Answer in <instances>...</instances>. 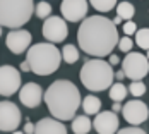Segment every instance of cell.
I'll return each instance as SVG.
<instances>
[{
  "instance_id": "obj_31",
  "label": "cell",
  "mask_w": 149,
  "mask_h": 134,
  "mask_svg": "<svg viewBox=\"0 0 149 134\" xmlns=\"http://www.w3.org/2000/svg\"><path fill=\"white\" fill-rule=\"evenodd\" d=\"M115 77H117L118 81H122V79L125 77V72H123V71H118V72H115Z\"/></svg>"
},
{
  "instance_id": "obj_6",
  "label": "cell",
  "mask_w": 149,
  "mask_h": 134,
  "mask_svg": "<svg viewBox=\"0 0 149 134\" xmlns=\"http://www.w3.org/2000/svg\"><path fill=\"white\" fill-rule=\"evenodd\" d=\"M122 71L125 72V77L141 81L149 72V60L139 52H127V57L122 60Z\"/></svg>"
},
{
  "instance_id": "obj_17",
  "label": "cell",
  "mask_w": 149,
  "mask_h": 134,
  "mask_svg": "<svg viewBox=\"0 0 149 134\" xmlns=\"http://www.w3.org/2000/svg\"><path fill=\"white\" fill-rule=\"evenodd\" d=\"M82 102V108H84V114H88V115H94V114H98L100 112V108H101V100L98 98V96H93V95H88L84 100H81Z\"/></svg>"
},
{
  "instance_id": "obj_10",
  "label": "cell",
  "mask_w": 149,
  "mask_h": 134,
  "mask_svg": "<svg viewBox=\"0 0 149 134\" xmlns=\"http://www.w3.org/2000/svg\"><path fill=\"white\" fill-rule=\"evenodd\" d=\"M120 110H122L123 119L127 120L129 124H132V126L144 124V122L148 120V117H149V108L146 107L144 102H139V100L127 102Z\"/></svg>"
},
{
  "instance_id": "obj_32",
  "label": "cell",
  "mask_w": 149,
  "mask_h": 134,
  "mask_svg": "<svg viewBox=\"0 0 149 134\" xmlns=\"http://www.w3.org/2000/svg\"><path fill=\"white\" fill-rule=\"evenodd\" d=\"M120 108H122L120 102H115V103H113V112H120Z\"/></svg>"
},
{
  "instance_id": "obj_27",
  "label": "cell",
  "mask_w": 149,
  "mask_h": 134,
  "mask_svg": "<svg viewBox=\"0 0 149 134\" xmlns=\"http://www.w3.org/2000/svg\"><path fill=\"white\" fill-rule=\"evenodd\" d=\"M135 31H137V26H135V22H134V21H127V22L123 24V33H125L127 36L134 34Z\"/></svg>"
},
{
  "instance_id": "obj_21",
  "label": "cell",
  "mask_w": 149,
  "mask_h": 134,
  "mask_svg": "<svg viewBox=\"0 0 149 134\" xmlns=\"http://www.w3.org/2000/svg\"><path fill=\"white\" fill-rule=\"evenodd\" d=\"M89 4L98 12H110L111 9H115L117 0H89Z\"/></svg>"
},
{
  "instance_id": "obj_18",
  "label": "cell",
  "mask_w": 149,
  "mask_h": 134,
  "mask_svg": "<svg viewBox=\"0 0 149 134\" xmlns=\"http://www.w3.org/2000/svg\"><path fill=\"white\" fill-rule=\"evenodd\" d=\"M60 53H62V60H65L67 64H75L79 60V50L74 45H65Z\"/></svg>"
},
{
  "instance_id": "obj_35",
  "label": "cell",
  "mask_w": 149,
  "mask_h": 134,
  "mask_svg": "<svg viewBox=\"0 0 149 134\" xmlns=\"http://www.w3.org/2000/svg\"><path fill=\"white\" fill-rule=\"evenodd\" d=\"M0 36H2V26H0Z\"/></svg>"
},
{
  "instance_id": "obj_7",
  "label": "cell",
  "mask_w": 149,
  "mask_h": 134,
  "mask_svg": "<svg viewBox=\"0 0 149 134\" xmlns=\"http://www.w3.org/2000/svg\"><path fill=\"white\" fill-rule=\"evenodd\" d=\"M21 110L12 102H0V131L14 133L21 124Z\"/></svg>"
},
{
  "instance_id": "obj_13",
  "label": "cell",
  "mask_w": 149,
  "mask_h": 134,
  "mask_svg": "<svg viewBox=\"0 0 149 134\" xmlns=\"http://www.w3.org/2000/svg\"><path fill=\"white\" fill-rule=\"evenodd\" d=\"M93 127L100 134H113L118 131V117L117 112L106 110V112H98L96 119L93 122Z\"/></svg>"
},
{
  "instance_id": "obj_9",
  "label": "cell",
  "mask_w": 149,
  "mask_h": 134,
  "mask_svg": "<svg viewBox=\"0 0 149 134\" xmlns=\"http://www.w3.org/2000/svg\"><path fill=\"white\" fill-rule=\"evenodd\" d=\"M21 88V72L12 65L0 67V95L12 96Z\"/></svg>"
},
{
  "instance_id": "obj_15",
  "label": "cell",
  "mask_w": 149,
  "mask_h": 134,
  "mask_svg": "<svg viewBox=\"0 0 149 134\" xmlns=\"http://www.w3.org/2000/svg\"><path fill=\"white\" fill-rule=\"evenodd\" d=\"M34 133L36 134H65L67 127L55 117L53 119H41L34 126Z\"/></svg>"
},
{
  "instance_id": "obj_1",
  "label": "cell",
  "mask_w": 149,
  "mask_h": 134,
  "mask_svg": "<svg viewBox=\"0 0 149 134\" xmlns=\"http://www.w3.org/2000/svg\"><path fill=\"white\" fill-rule=\"evenodd\" d=\"M118 31L111 19L104 15H91L82 19L77 29V43L81 50L93 57H106L117 46Z\"/></svg>"
},
{
  "instance_id": "obj_22",
  "label": "cell",
  "mask_w": 149,
  "mask_h": 134,
  "mask_svg": "<svg viewBox=\"0 0 149 134\" xmlns=\"http://www.w3.org/2000/svg\"><path fill=\"white\" fill-rule=\"evenodd\" d=\"M134 34H135V43L144 50H149V28H142V29L135 31Z\"/></svg>"
},
{
  "instance_id": "obj_28",
  "label": "cell",
  "mask_w": 149,
  "mask_h": 134,
  "mask_svg": "<svg viewBox=\"0 0 149 134\" xmlns=\"http://www.w3.org/2000/svg\"><path fill=\"white\" fill-rule=\"evenodd\" d=\"M24 133H34V124H31V122H26V126H24Z\"/></svg>"
},
{
  "instance_id": "obj_34",
  "label": "cell",
  "mask_w": 149,
  "mask_h": 134,
  "mask_svg": "<svg viewBox=\"0 0 149 134\" xmlns=\"http://www.w3.org/2000/svg\"><path fill=\"white\" fill-rule=\"evenodd\" d=\"M146 57H148V60H149V50H148V55H146Z\"/></svg>"
},
{
  "instance_id": "obj_8",
  "label": "cell",
  "mask_w": 149,
  "mask_h": 134,
  "mask_svg": "<svg viewBox=\"0 0 149 134\" xmlns=\"http://www.w3.org/2000/svg\"><path fill=\"white\" fill-rule=\"evenodd\" d=\"M43 36H45L48 41L52 43H60L67 38L69 34V29H67V22L65 19L62 17H57V15H48L43 22Z\"/></svg>"
},
{
  "instance_id": "obj_14",
  "label": "cell",
  "mask_w": 149,
  "mask_h": 134,
  "mask_svg": "<svg viewBox=\"0 0 149 134\" xmlns=\"http://www.w3.org/2000/svg\"><path fill=\"white\" fill-rule=\"evenodd\" d=\"M19 100L28 108H36L43 100V89L38 83H26L19 88Z\"/></svg>"
},
{
  "instance_id": "obj_24",
  "label": "cell",
  "mask_w": 149,
  "mask_h": 134,
  "mask_svg": "<svg viewBox=\"0 0 149 134\" xmlns=\"http://www.w3.org/2000/svg\"><path fill=\"white\" fill-rule=\"evenodd\" d=\"M129 88H130L129 91L134 95L135 98H137V96H142V95L146 93V84L141 83V81H132V84H130Z\"/></svg>"
},
{
  "instance_id": "obj_12",
  "label": "cell",
  "mask_w": 149,
  "mask_h": 134,
  "mask_svg": "<svg viewBox=\"0 0 149 134\" xmlns=\"http://www.w3.org/2000/svg\"><path fill=\"white\" fill-rule=\"evenodd\" d=\"M60 11L65 21L79 22L88 14V2L86 0H63L60 5Z\"/></svg>"
},
{
  "instance_id": "obj_4",
  "label": "cell",
  "mask_w": 149,
  "mask_h": 134,
  "mask_svg": "<svg viewBox=\"0 0 149 134\" xmlns=\"http://www.w3.org/2000/svg\"><path fill=\"white\" fill-rule=\"evenodd\" d=\"M115 72L111 69V64L101 60V57H96L88 60L81 67V83L89 91H104L111 86Z\"/></svg>"
},
{
  "instance_id": "obj_26",
  "label": "cell",
  "mask_w": 149,
  "mask_h": 134,
  "mask_svg": "<svg viewBox=\"0 0 149 134\" xmlns=\"http://www.w3.org/2000/svg\"><path fill=\"white\" fill-rule=\"evenodd\" d=\"M117 133H120V134H146V131H144V129H139V127H135V126H132V127L118 129Z\"/></svg>"
},
{
  "instance_id": "obj_23",
  "label": "cell",
  "mask_w": 149,
  "mask_h": 134,
  "mask_svg": "<svg viewBox=\"0 0 149 134\" xmlns=\"http://www.w3.org/2000/svg\"><path fill=\"white\" fill-rule=\"evenodd\" d=\"M34 14H36V17H40V19H46L48 15L52 14V5H50L48 2H40V4H36V5H34Z\"/></svg>"
},
{
  "instance_id": "obj_2",
  "label": "cell",
  "mask_w": 149,
  "mask_h": 134,
  "mask_svg": "<svg viewBox=\"0 0 149 134\" xmlns=\"http://www.w3.org/2000/svg\"><path fill=\"white\" fill-rule=\"evenodd\" d=\"M45 103L55 119L70 120L81 107V93L74 83L58 79L45 91Z\"/></svg>"
},
{
  "instance_id": "obj_25",
  "label": "cell",
  "mask_w": 149,
  "mask_h": 134,
  "mask_svg": "<svg viewBox=\"0 0 149 134\" xmlns=\"http://www.w3.org/2000/svg\"><path fill=\"white\" fill-rule=\"evenodd\" d=\"M117 46H118L122 52H130L132 50V46H134V41H132V38L130 36H123V38H118V41H117Z\"/></svg>"
},
{
  "instance_id": "obj_19",
  "label": "cell",
  "mask_w": 149,
  "mask_h": 134,
  "mask_svg": "<svg viewBox=\"0 0 149 134\" xmlns=\"http://www.w3.org/2000/svg\"><path fill=\"white\" fill-rule=\"evenodd\" d=\"M110 98L113 100V102H123L125 98H127V88L122 84V83H117V84H113L111 83V86H110Z\"/></svg>"
},
{
  "instance_id": "obj_16",
  "label": "cell",
  "mask_w": 149,
  "mask_h": 134,
  "mask_svg": "<svg viewBox=\"0 0 149 134\" xmlns=\"http://www.w3.org/2000/svg\"><path fill=\"white\" fill-rule=\"evenodd\" d=\"M93 127V122L89 120L88 115H79V117H74L72 120V131L75 134H88Z\"/></svg>"
},
{
  "instance_id": "obj_30",
  "label": "cell",
  "mask_w": 149,
  "mask_h": 134,
  "mask_svg": "<svg viewBox=\"0 0 149 134\" xmlns=\"http://www.w3.org/2000/svg\"><path fill=\"white\" fill-rule=\"evenodd\" d=\"M21 71H22V72H28V71H29V64H28V62H22V64H21Z\"/></svg>"
},
{
  "instance_id": "obj_29",
  "label": "cell",
  "mask_w": 149,
  "mask_h": 134,
  "mask_svg": "<svg viewBox=\"0 0 149 134\" xmlns=\"http://www.w3.org/2000/svg\"><path fill=\"white\" fill-rule=\"evenodd\" d=\"M118 62H120V59L117 55H111V53H110V64H111V65H117Z\"/></svg>"
},
{
  "instance_id": "obj_33",
  "label": "cell",
  "mask_w": 149,
  "mask_h": 134,
  "mask_svg": "<svg viewBox=\"0 0 149 134\" xmlns=\"http://www.w3.org/2000/svg\"><path fill=\"white\" fill-rule=\"evenodd\" d=\"M122 21H123V19H122V17H118V15H117V17L113 19V22H115V26H118V24L122 22Z\"/></svg>"
},
{
  "instance_id": "obj_5",
  "label": "cell",
  "mask_w": 149,
  "mask_h": 134,
  "mask_svg": "<svg viewBox=\"0 0 149 134\" xmlns=\"http://www.w3.org/2000/svg\"><path fill=\"white\" fill-rule=\"evenodd\" d=\"M33 14V0H0V26L3 28H22L26 22H29Z\"/></svg>"
},
{
  "instance_id": "obj_20",
  "label": "cell",
  "mask_w": 149,
  "mask_h": 134,
  "mask_svg": "<svg viewBox=\"0 0 149 134\" xmlns=\"http://www.w3.org/2000/svg\"><path fill=\"white\" fill-rule=\"evenodd\" d=\"M117 7V15L122 17V19H132L135 14V9L132 4H129V2H122L118 5H115Z\"/></svg>"
},
{
  "instance_id": "obj_3",
  "label": "cell",
  "mask_w": 149,
  "mask_h": 134,
  "mask_svg": "<svg viewBox=\"0 0 149 134\" xmlns=\"http://www.w3.org/2000/svg\"><path fill=\"white\" fill-rule=\"evenodd\" d=\"M26 62L29 64V71L36 76H50L58 71L62 53L58 48L52 43H36L28 48Z\"/></svg>"
},
{
  "instance_id": "obj_11",
  "label": "cell",
  "mask_w": 149,
  "mask_h": 134,
  "mask_svg": "<svg viewBox=\"0 0 149 134\" xmlns=\"http://www.w3.org/2000/svg\"><path fill=\"white\" fill-rule=\"evenodd\" d=\"M31 40H33V36H31L29 31L21 29V28H15V29H12L9 34H7L5 45H7V48H9L12 53L21 55V53H24V52L29 48Z\"/></svg>"
}]
</instances>
